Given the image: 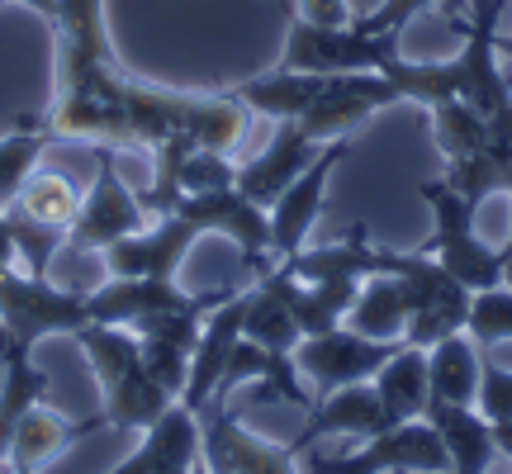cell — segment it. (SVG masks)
<instances>
[{"mask_svg": "<svg viewBox=\"0 0 512 474\" xmlns=\"http://www.w3.org/2000/svg\"><path fill=\"white\" fill-rule=\"evenodd\" d=\"M57 34V91L48 105L53 138L100 143L114 152L138 147L124 110V67L114 57L110 29H105V0H57L53 10Z\"/></svg>", "mask_w": 512, "mask_h": 474, "instance_id": "obj_1", "label": "cell"}, {"mask_svg": "<svg viewBox=\"0 0 512 474\" xmlns=\"http://www.w3.org/2000/svg\"><path fill=\"white\" fill-rule=\"evenodd\" d=\"M86 361L95 370L100 384V418L114 432H147L152 422L171 408V394L147 375L143 347H138V332L133 328H110V323H86L72 332Z\"/></svg>", "mask_w": 512, "mask_h": 474, "instance_id": "obj_2", "label": "cell"}, {"mask_svg": "<svg viewBox=\"0 0 512 474\" xmlns=\"http://www.w3.org/2000/svg\"><path fill=\"white\" fill-rule=\"evenodd\" d=\"M418 195L432 209V237L422 242L418 252L437 256L470 294L503 285V256L475 233V214H479L475 204L465 200L451 181H418Z\"/></svg>", "mask_w": 512, "mask_h": 474, "instance_id": "obj_3", "label": "cell"}, {"mask_svg": "<svg viewBox=\"0 0 512 474\" xmlns=\"http://www.w3.org/2000/svg\"><path fill=\"white\" fill-rule=\"evenodd\" d=\"M285 24H290L285 48H280V62H275L285 72H380L384 62L399 53V34H361L356 24H309L299 15H290Z\"/></svg>", "mask_w": 512, "mask_h": 474, "instance_id": "obj_4", "label": "cell"}, {"mask_svg": "<svg viewBox=\"0 0 512 474\" xmlns=\"http://www.w3.org/2000/svg\"><path fill=\"white\" fill-rule=\"evenodd\" d=\"M299 460H304V474H451V456L427 418L399 422V427L366 437L356 451H342V456L304 451Z\"/></svg>", "mask_w": 512, "mask_h": 474, "instance_id": "obj_5", "label": "cell"}, {"mask_svg": "<svg viewBox=\"0 0 512 474\" xmlns=\"http://www.w3.org/2000/svg\"><path fill=\"white\" fill-rule=\"evenodd\" d=\"M91 323L86 313V294L57 290L43 275H19L15 266H0V337L15 347L34 351L43 337L57 332H76Z\"/></svg>", "mask_w": 512, "mask_h": 474, "instance_id": "obj_6", "label": "cell"}, {"mask_svg": "<svg viewBox=\"0 0 512 474\" xmlns=\"http://www.w3.org/2000/svg\"><path fill=\"white\" fill-rule=\"evenodd\" d=\"M147 214L138 190H128V181L114 171V147L95 143V185L81 195L72 228H67V247L72 252H110L114 242L143 233Z\"/></svg>", "mask_w": 512, "mask_h": 474, "instance_id": "obj_7", "label": "cell"}, {"mask_svg": "<svg viewBox=\"0 0 512 474\" xmlns=\"http://www.w3.org/2000/svg\"><path fill=\"white\" fill-rule=\"evenodd\" d=\"M200 460L209 474H299V456L290 446L256 437L223 399L200 408Z\"/></svg>", "mask_w": 512, "mask_h": 474, "instance_id": "obj_8", "label": "cell"}, {"mask_svg": "<svg viewBox=\"0 0 512 474\" xmlns=\"http://www.w3.org/2000/svg\"><path fill=\"white\" fill-rule=\"evenodd\" d=\"M399 347L403 342H375V337H361V332H351L347 323H342V328H332V332L304 337V342L294 347V365H299L304 384L313 389V399H323V394L342 389V384L375 380L380 365Z\"/></svg>", "mask_w": 512, "mask_h": 474, "instance_id": "obj_9", "label": "cell"}, {"mask_svg": "<svg viewBox=\"0 0 512 474\" xmlns=\"http://www.w3.org/2000/svg\"><path fill=\"white\" fill-rule=\"evenodd\" d=\"M403 95L399 86L380 72H342V76H328L323 95L309 105V114L299 119V128L309 133L313 143H332V138H351L356 128L375 119L380 110L399 105Z\"/></svg>", "mask_w": 512, "mask_h": 474, "instance_id": "obj_10", "label": "cell"}, {"mask_svg": "<svg viewBox=\"0 0 512 474\" xmlns=\"http://www.w3.org/2000/svg\"><path fill=\"white\" fill-rule=\"evenodd\" d=\"M347 152H351L347 138H332V143L313 157L309 171H304V176H299L271 209H266V214H271V266L275 261H285V256H294V252H304L313 223H318V214H323V200H328L332 171L347 162Z\"/></svg>", "mask_w": 512, "mask_h": 474, "instance_id": "obj_11", "label": "cell"}, {"mask_svg": "<svg viewBox=\"0 0 512 474\" xmlns=\"http://www.w3.org/2000/svg\"><path fill=\"white\" fill-rule=\"evenodd\" d=\"M323 147L328 143H313L309 133L299 128V119H280L271 143L261 147L252 162L238 166V181L233 185H238V195H247L256 209H271V204L309 171L313 157H318Z\"/></svg>", "mask_w": 512, "mask_h": 474, "instance_id": "obj_12", "label": "cell"}, {"mask_svg": "<svg viewBox=\"0 0 512 474\" xmlns=\"http://www.w3.org/2000/svg\"><path fill=\"white\" fill-rule=\"evenodd\" d=\"M389 427H399V422L389 418V408H384L380 389L375 380L366 384H342V389H332L323 399H313L309 408V422L299 427V437L290 441L294 456H304L318 437H380Z\"/></svg>", "mask_w": 512, "mask_h": 474, "instance_id": "obj_13", "label": "cell"}, {"mask_svg": "<svg viewBox=\"0 0 512 474\" xmlns=\"http://www.w3.org/2000/svg\"><path fill=\"white\" fill-rule=\"evenodd\" d=\"M204 237V228L185 214H162L157 223H147L143 233L114 242L105 256L110 275H157V280H176V271L185 266L190 247Z\"/></svg>", "mask_w": 512, "mask_h": 474, "instance_id": "obj_14", "label": "cell"}, {"mask_svg": "<svg viewBox=\"0 0 512 474\" xmlns=\"http://www.w3.org/2000/svg\"><path fill=\"white\" fill-rule=\"evenodd\" d=\"M242 323H247V290H238L233 299H223L219 309L204 318L195 356H190V380H185V394H181V403L190 413H200L204 403L219 394L228 356H233V347L242 342Z\"/></svg>", "mask_w": 512, "mask_h": 474, "instance_id": "obj_15", "label": "cell"}, {"mask_svg": "<svg viewBox=\"0 0 512 474\" xmlns=\"http://www.w3.org/2000/svg\"><path fill=\"white\" fill-rule=\"evenodd\" d=\"M190 299H195V294H185L176 280H157V275H110L105 285L86 290V313H91V323L138 328L143 318L181 309Z\"/></svg>", "mask_w": 512, "mask_h": 474, "instance_id": "obj_16", "label": "cell"}, {"mask_svg": "<svg viewBox=\"0 0 512 474\" xmlns=\"http://www.w3.org/2000/svg\"><path fill=\"white\" fill-rule=\"evenodd\" d=\"M422 418L437 427L441 446L451 456V474H489V465L498 460V437L494 422L484 418L475 403H446L427 394Z\"/></svg>", "mask_w": 512, "mask_h": 474, "instance_id": "obj_17", "label": "cell"}, {"mask_svg": "<svg viewBox=\"0 0 512 474\" xmlns=\"http://www.w3.org/2000/svg\"><path fill=\"white\" fill-rule=\"evenodd\" d=\"M195 460H200V413H190L185 403H171L143 432L138 451L124 465H114L110 474H171L190 470Z\"/></svg>", "mask_w": 512, "mask_h": 474, "instance_id": "obj_18", "label": "cell"}, {"mask_svg": "<svg viewBox=\"0 0 512 474\" xmlns=\"http://www.w3.org/2000/svg\"><path fill=\"white\" fill-rule=\"evenodd\" d=\"M105 427V418L95 413V418L86 422H67L62 413H53V408H43V403H34L24 418H19L15 437H10V456H5V465L10 470H48L67 446H76L81 437H91V432H100Z\"/></svg>", "mask_w": 512, "mask_h": 474, "instance_id": "obj_19", "label": "cell"}, {"mask_svg": "<svg viewBox=\"0 0 512 474\" xmlns=\"http://www.w3.org/2000/svg\"><path fill=\"white\" fill-rule=\"evenodd\" d=\"M446 181L456 185L475 209L489 195H512V100L489 119V138H484L475 157L446 166Z\"/></svg>", "mask_w": 512, "mask_h": 474, "instance_id": "obj_20", "label": "cell"}, {"mask_svg": "<svg viewBox=\"0 0 512 474\" xmlns=\"http://www.w3.org/2000/svg\"><path fill=\"white\" fill-rule=\"evenodd\" d=\"M408 313H413V299H408L403 275L375 271V275H366L361 290H356V304H351V313H347V328L361 332V337H375V342H403Z\"/></svg>", "mask_w": 512, "mask_h": 474, "instance_id": "obj_21", "label": "cell"}, {"mask_svg": "<svg viewBox=\"0 0 512 474\" xmlns=\"http://www.w3.org/2000/svg\"><path fill=\"white\" fill-rule=\"evenodd\" d=\"M48 389H53V375L38 370L29 347H15L0 337V460L10 456V437H15L19 418L48 399Z\"/></svg>", "mask_w": 512, "mask_h": 474, "instance_id": "obj_22", "label": "cell"}, {"mask_svg": "<svg viewBox=\"0 0 512 474\" xmlns=\"http://www.w3.org/2000/svg\"><path fill=\"white\" fill-rule=\"evenodd\" d=\"M323 86H328V76L271 67V72L238 81V86H233V95H238L252 114H266V119H275V124H280V119H304V114H309V105L323 95Z\"/></svg>", "mask_w": 512, "mask_h": 474, "instance_id": "obj_23", "label": "cell"}, {"mask_svg": "<svg viewBox=\"0 0 512 474\" xmlns=\"http://www.w3.org/2000/svg\"><path fill=\"white\" fill-rule=\"evenodd\" d=\"M427 384L432 399L446 403H475L479 408V384H484V351L470 332H456L427 351Z\"/></svg>", "mask_w": 512, "mask_h": 474, "instance_id": "obj_24", "label": "cell"}, {"mask_svg": "<svg viewBox=\"0 0 512 474\" xmlns=\"http://www.w3.org/2000/svg\"><path fill=\"white\" fill-rule=\"evenodd\" d=\"M375 389H380V399H384V408H389V418H394V422L422 418L427 394H432V384H427V351L403 342V347L380 365Z\"/></svg>", "mask_w": 512, "mask_h": 474, "instance_id": "obj_25", "label": "cell"}, {"mask_svg": "<svg viewBox=\"0 0 512 474\" xmlns=\"http://www.w3.org/2000/svg\"><path fill=\"white\" fill-rule=\"evenodd\" d=\"M48 143H53L48 119H24L10 138H0V204H5V209L15 204L24 181L38 171V157H43Z\"/></svg>", "mask_w": 512, "mask_h": 474, "instance_id": "obj_26", "label": "cell"}, {"mask_svg": "<svg viewBox=\"0 0 512 474\" xmlns=\"http://www.w3.org/2000/svg\"><path fill=\"white\" fill-rule=\"evenodd\" d=\"M427 114H432V138H437L446 166L475 157L479 147H484V138H489V119L479 110H470L465 100H441Z\"/></svg>", "mask_w": 512, "mask_h": 474, "instance_id": "obj_27", "label": "cell"}, {"mask_svg": "<svg viewBox=\"0 0 512 474\" xmlns=\"http://www.w3.org/2000/svg\"><path fill=\"white\" fill-rule=\"evenodd\" d=\"M15 204L29 214V219H43V223H57V228H72L76 209H81V190L67 171H34L24 190L15 195Z\"/></svg>", "mask_w": 512, "mask_h": 474, "instance_id": "obj_28", "label": "cell"}, {"mask_svg": "<svg viewBox=\"0 0 512 474\" xmlns=\"http://www.w3.org/2000/svg\"><path fill=\"white\" fill-rule=\"evenodd\" d=\"M5 219H10V237H15V256L24 261V275H48L53 266V252L57 247H67V228H57V223H43V219H29L19 204L5 209Z\"/></svg>", "mask_w": 512, "mask_h": 474, "instance_id": "obj_29", "label": "cell"}, {"mask_svg": "<svg viewBox=\"0 0 512 474\" xmlns=\"http://www.w3.org/2000/svg\"><path fill=\"white\" fill-rule=\"evenodd\" d=\"M422 10H441V15L451 19V29L465 24V10H470V0H380L370 15L351 19L361 34H403V24L408 19H418Z\"/></svg>", "mask_w": 512, "mask_h": 474, "instance_id": "obj_30", "label": "cell"}, {"mask_svg": "<svg viewBox=\"0 0 512 474\" xmlns=\"http://www.w3.org/2000/svg\"><path fill=\"white\" fill-rule=\"evenodd\" d=\"M465 332L479 342V351L512 342V285H494V290H479L470 299V323Z\"/></svg>", "mask_w": 512, "mask_h": 474, "instance_id": "obj_31", "label": "cell"}, {"mask_svg": "<svg viewBox=\"0 0 512 474\" xmlns=\"http://www.w3.org/2000/svg\"><path fill=\"white\" fill-rule=\"evenodd\" d=\"M138 347H143V365L147 375L162 384L171 399L181 403L185 394V380H190V347H176V342H166V337H138Z\"/></svg>", "mask_w": 512, "mask_h": 474, "instance_id": "obj_32", "label": "cell"}, {"mask_svg": "<svg viewBox=\"0 0 512 474\" xmlns=\"http://www.w3.org/2000/svg\"><path fill=\"white\" fill-rule=\"evenodd\" d=\"M479 413L489 422H512V370L484 361V384H479Z\"/></svg>", "mask_w": 512, "mask_h": 474, "instance_id": "obj_33", "label": "cell"}, {"mask_svg": "<svg viewBox=\"0 0 512 474\" xmlns=\"http://www.w3.org/2000/svg\"><path fill=\"white\" fill-rule=\"evenodd\" d=\"M294 15L309 24H351L356 19L347 0H294Z\"/></svg>", "mask_w": 512, "mask_h": 474, "instance_id": "obj_34", "label": "cell"}, {"mask_svg": "<svg viewBox=\"0 0 512 474\" xmlns=\"http://www.w3.org/2000/svg\"><path fill=\"white\" fill-rule=\"evenodd\" d=\"M15 237H10V219L0 214V266H15Z\"/></svg>", "mask_w": 512, "mask_h": 474, "instance_id": "obj_35", "label": "cell"}, {"mask_svg": "<svg viewBox=\"0 0 512 474\" xmlns=\"http://www.w3.org/2000/svg\"><path fill=\"white\" fill-rule=\"evenodd\" d=\"M0 5H29V10L43 19H53V10H57V0H0Z\"/></svg>", "mask_w": 512, "mask_h": 474, "instance_id": "obj_36", "label": "cell"}, {"mask_svg": "<svg viewBox=\"0 0 512 474\" xmlns=\"http://www.w3.org/2000/svg\"><path fill=\"white\" fill-rule=\"evenodd\" d=\"M494 437H498V456L512 460V422H494Z\"/></svg>", "mask_w": 512, "mask_h": 474, "instance_id": "obj_37", "label": "cell"}, {"mask_svg": "<svg viewBox=\"0 0 512 474\" xmlns=\"http://www.w3.org/2000/svg\"><path fill=\"white\" fill-rule=\"evenodd\" d=\"M498 57H503V62L512 67V38L508 34H498Z\"/></svg>", "mask_w": 512, "mask_h": 474, "instance_id": "obj_38", "label": "cell"}, {"mask_svg": "<svg viewBox=\"0 0 512 474\" xmlns=\"http://www.w3.org/2000/svg\"><path fill=\"white\" fill-rule=\"evenodd\" d=\"M275 5H280V15H285V19L294 15V0H275Z\"/></svg>", "mask_w": 512, "mask_h": 474, "instance_id": "obj_39", "label": "cell"}, {"mask_svg": "<svg viewBox=\"0 0 512 474\" xmlns=\"http://www.w3.org/2000/svg\"><path fill=\"white\" fill-rule=\"evenodd\" d=\"M190 474H209V465H204V460H195V465H190Z\"/></svg>", "mask_w": 512, "mask_h": 474, "instance_id": "obj_40", "label": "cell"}, {"mask_svg": "<svg viewBox=\"0 0 512 474\" xmlns=\"http://www.w3.org/2000/svg\"><path fill=\"white\" fill-rule=\"evenodd\" d=\"M503 285H512V261H508V266H503Z\"/></svg>", "mask_w": 512, "mask_h": 474, "instance_id": "obj_41", "label": "cell"}, {"mask_svg": "<svg viewBox=\"0 0 512 474\" xmlns=\"http://www.w3.org/2000/svg\"><path fill=\"white\" fill-rule=\"evenodd\" d=\"M0 474H10V465H5V460H0Z\"/></svg>", "mask_w": 512, "mask_h": 474, "instance_id": "obj_42", "label": "cell"}, {"mask_svg": "<svg viewBox=\"0 0 512 474\" xmlns=\"http://www.w3.org/2000/svg\"><path fill=\"white\" fill-rule=\"evenodd\" d=\"M10 474H38V470H10Z\"/></svg>", "mask_w": 512, "mask_h": 474, "instance_id": "obj_43", "label": "cell"}, {"mask_svg": "<svg viewBox=\"0 0 512 474\" xmlns=\"http://www.w3.org/2000/svg\"><path fill=\"white\" fill-rule=\"evenodd\" d=\"M171 474H190V470H171Z\"/></svg>", "mask_w": 512, "mask_h": 474, "instance_id": "obj_44", "label": "cell"}]
</instances>
